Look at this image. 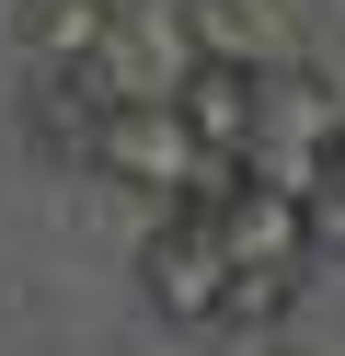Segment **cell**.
<instances>
[{
	"instance_id": "cell-1",
	"label": "cell",
	"mask_w": 345,
	"mask_h": 356,
	"mask_svg": "<svg viewBox=\"0 0 345 356\" xmlns=\"http://www.w3.org/2000/svg\"><path fill=\"white\" fill-rule=\"evenodd\" d=\"M334 115H345V104L322 92L311 70H265V81H253V127H242V172L311 207L322 172H334Z\"/></svg>"
},
{
	"instance_id": "cell-3",
	"label": "cell",
	"mask_w": 345,
	"mask_h": 356,
	"mask_svg": "<svg viewBox=\"0 0 345 356\" xmlns=\"http://www.w3.org/2000/svg\"><path fill=\"white\" fill-rule=\"evenodd\" d=\"M219 276H230L219 241H207V218H184V207L138 241V287H150L161 322H219Z\"/></svg>"
},
{
	"instance_id": "cell-6",
	"label": "cell",
	"mask_w": 345,
	"mask_h": 356,
	"mask_svg": "<svg viewBox=\"0 0 345 356\" xmlns=\"http://www.w3.org/2000/svg\"><path fill=\"white\" fill-rule=\"evenodd\" d=\"M92 127H104V92H92V70H46V92H35V138H46V161L92 172Z\"/></svg>"
},
{
	"instance_id": "cell-8",
	"label": "cell",
	"mask_w": 345,
	"mask_h": 356,
	"mask_svg": "<svg viewBox=\"0 0 345 356\" xmlns=\"http://www.w3.org/2000/svg\"><path fill=\"white\" fill-rule=\"evenodd\" d=\"M184 12H207V0H184Z\"/></svg>"
},
{
	"instance_id": "cell-5",
	"label": "cell",
	"mask_w": 345,
	"mask_h": 356,
	"mask_svg": "<svg viewBox=\"0 0 345 356\" xmlns=\"http://www.w3.org/2000/svg\"><path fill=\"white\" fill-rule=\"evenodd\" d=\"M115 0H12V58L23 70H92Z\"/></svg>"
},
{
	"instance_id": "cell-7",
	"label": "cell",
	"mask_w": 345,
	"mask_h": 356,
	"mask_svg": "<svg viewBox=\"0 0 345 356\" xmlns=\"http://www.w3.org/2000/svg\"><path fill=\"white\" fill-rule=\"evenodd\" d=\"M322 184H345V115H334V172H322Z\"/></svg>"
},
{
	"instance_id": "cell-4",
	"label": "cell",
	"mask_w": 345,
	"mask_h": 356,
	"mask_svg": "<svg viewBox=\"0 0 345 356\" xmlns=\"http://www.w3.org/2000/svg\"><path fill=\"white\" fill-rule=\"evenodd\" d=\"M253 58H184V81H173V115H184V138L207 149V161H242V127H253Z\"/></svg>"
},
{
	"instance_id": "cell-2",
	"label": "cell",
	"mask_w": 345,
	"mask_h": 356,
	"mask_svg": "<svg viewBox=\"0 0 345 356\" xmlns=\"http://www.w3.org/2000/svg\"><path fill=\"white\" fill-rule=\"evenodd\" d=\"M207 149L184 138L173 92H138V104H104V127H92V172H115V184H150V195H184V172H196Z\"/></svg>"
}]
</instances>
